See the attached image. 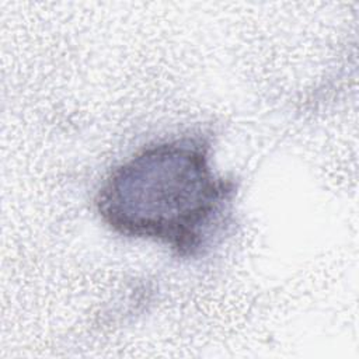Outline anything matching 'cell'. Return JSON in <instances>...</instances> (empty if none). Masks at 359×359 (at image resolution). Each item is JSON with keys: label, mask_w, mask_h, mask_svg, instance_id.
<instances>
[{"label": "cell", "mask_w": 359, "mask_h": 359, "mask_svg": "<svg viewBox=\"0 0 359 359\" xmlns=\"http://www.w3.org/2000/svg\"><path fill=\"white\" fill-rule=\"evenodd\" d=\"M210 136L187 135L150 144L116 165L95 208L115 233L196 257L226 224L236 181L215 172Z\"/></svg>", "instance_id": "obj_1"}]
</instances>
